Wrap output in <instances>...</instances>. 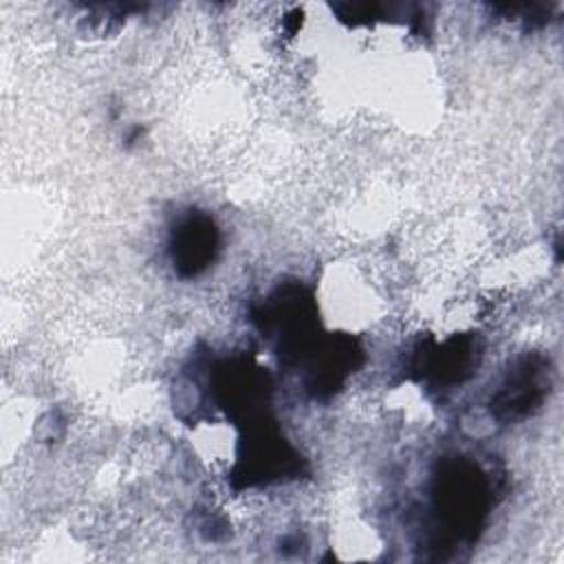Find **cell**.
Wrapping results in <instances>:
<instances>
[{
  "label": "cell",
  "instance_id": "cell-2",
  "mask_svg": "<svg viewBox=\"0 0 564 564\" xmlns=\"http://www.w3.org/2000/svg\"><path fill=\"white\" fill-rule=\"evenodd\" d=\"M546 386L549 379L544 381V366L529 357L520 361L518 370L509 372L498 394L491 399V408L502 419L527 416L542 401Z\"/></svg>",
  "mask_w": 564,
  "mask_h": 564
},
{
  "label": "cell",
  "instance_id": "cell-1",
  "mask_svg": "<svg viewBox=\"0 0 564 564\" xmlns=\"http://www.w3.org/2000/svg\"><path fill=\"white\" fill-rule=\"evenodd\" d=\"M218 249V231L207 214H189L172 231V260L183 278L209 267Z\"/></svg>",
  "mask_w": 564,
  "mask_h": 564
}]
</instances>
